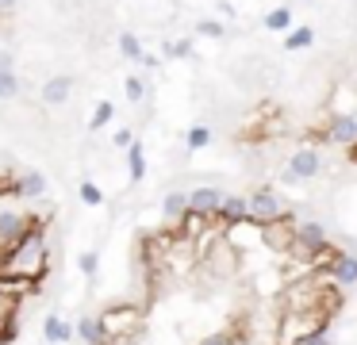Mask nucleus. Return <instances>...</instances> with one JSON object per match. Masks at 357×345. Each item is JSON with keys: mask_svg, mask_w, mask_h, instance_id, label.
Segmentation results:
<instances>
[{"mask_svg": "<svg viewBox=\"0 0 357 345\" xmlns=\"http://www.w3.org/2000/svg\"><path fill=\"white\" fill-rule=\"evenodd\" d=\"M42 276H46V238H42V219L35 215L24 238L12 246H0V280L39 284Z\"/></svg>", "mask_w": 357, "mask_h": 345, "instance_id": "1", "label": "nucleus"}, {"mask_svg": "<svg viewBox=\"0 0 357 345\" xmlns=\"http://www.w3.org/2000/svg\"><path fill=\"white\" fill-rule=\"evenodd\" d=\"M246 200H250V222H246V227L261 230L265 222H277L281 215H288V211H284V204H281V196H277L273 188H254Z\"/></svg>", "mask_w": 357, "mask_h": 345, "instance_id": "2", "label": "nucleus"}, {"mask_svg": "<svg viewBox=\"0 0 357 345\" xmlns=\"http://www.w3.org/2000/svg\"><path fill=\"white\" fill-rule=\"evenodd\" d=\"M323 172V154H319L315 146H304L296 150V154L288 157V165H284V181L296 184V181H311V177H319Z\"/></svg>", "mask_w": 357, "mask_h": 345, "instance_id": "3", "label": "nucleus"}, {"mask_svg": "<svg viewBox=\"0 0 357 345\" xmlns=\"http://www.w3.org/2000/svg\"><path fill=\"white\" fill-rule=\"evenodd\" d=\"M223 196H227V192L211 188V184H200V188H189V211L204 215V219L211 222V219L219 215V207H223Z\"/></svg>", "mask_w": 357, "mask_h": 345, "instance_id": "4", "label": "nucleus"}, {"mask_svg": "<svg viewBox=\"0 0 357 345\" xmlns=\"http://www.w3.org/2000/svg\"><path fill=\"white\" fill-rule=\"evenodd\" d=\"M211 222H219V227H246L250 222V200L246 196H234V192H227L223 196V207H219V215Z\"/></svg>", "mask_w": 357, "mask_h": 345, "instance_id": "5", "label": "nucleus"}, {"mask_svg": "<svg viewBox=\"0 0 357 345\" xmlns=\"http://www.w3.org/2000/svg\"><path fill=\"white\" fill-rule=\"evenodd\" d=\"M35 215H24V211H0V246H12L19 242L31 230Z\"/></svg>", "mask_w": 357, "mask_h": 345, "instance_id": "6", "label": "nucleus"}, {"mask_svg": "<svg viewBox=\"0 0 357 345\" xmlns=\"http://www.w3.org/2000/svg\"><path fill=\"white\" fill-rule=\"evenodd\" d=\"M73 330H77V337H81V345H112L108 330H104V322H100V315H81Z\"/></svg>", "mask_w": 357, "mask_h": 345, "instance_id": "7", "label": "nucleus"}, {"mask_svg": "<svg viewBox=\"0 0 357 345\" xmlns=\"http://www.w3.org/2000/svg\"><path fill=\"white\" fill-rule=\"evenodd\" d=\"M69 92H73V77H69V73L50 77V81L42 85V104L58 107V104H66V100H69Z\"/></svg>", "mask_w": 357, "mask_h": 345, "instance_id": "8", "label": "nucleus"}, {"mask_svg": "<svg viewBox=\"0 0 357 345\" xmlns=\"http://www.w3.org/2000/svg\"><path fill=\"white\" fill-rule=\"evenodd\" d=\"M42 337H46L50 345H66V342H73V337H77V330L69 326L62 315H46V319H42Z\"/></svg>", "mask_w": 357, "mask_h": 345, "instance_id": "9", "label": "nucleus"}, {"mask_svg": "<svg viewBox=\"0 0 357 345\" xmlns=\"http://www.w3.org/2000/svg\"><path fill=\"white\" fill-rule=\"evenodd\" d=\"M42 192H46V177L42 172H35V169L16 172V196L19 200H39Z\"/></svg>", "mask_w": 357, "mask_h": 345, "instance_id": "10", "label": "nucleus"}, {"mask_svg": "<svg viewBox=\"0 0 357 345\" xmlns=\"http://www.w3.org/2000/svg\"><path fill=\"white\" fill-rule=\"evenodd\" d=\"M326 127H331V142H334V146H354V142H357V123H354V115H334Z\"/></svg>", "mask_w": 357, "mask_h": 345, "instance_id": "11", "label": "nucleus"}, {"mask_svg": "<svg viewBox=\"0 0 357 345\" xmlns=\"http://www.w3.org/2000/svg\"><path fill=\"white\" fill-rule=\"evenodd\" d=\"M184 211H189V192H169V196L162 200V215H166L169 222H177Z\"/></svg>", "mask_w": 357, "mask_h": 345, "instance_id": "12", "label": "nucleus"}, {"mask_svg": "<svg viewBox=\"0 0 357 345\" xmlns=\"http://www.w3.org/2000/svg\"><path fill=\"white\" fill-rule=\"evenodd\" d=\"M211 139H216V134H211V127H208V123H192L189 131H184V146H189V150H204V146H211Z\"/></svg>", "mask_w": 357, "mask_h": 345, "instance_id": "13", "label": "nucleus"}, {"mask_svg": "<svg viewBox=\"0 0 357 345\" xmlns=\"http://www.w3.org/2000/svg\"><path fill=\"white\" fill-rule=\"evenodd\" d=\"M127 172H131V184H139L146 177V154H142V142H134L127 150Z\"/></svg>", "mask_w": 357, "mask_h": 345, "instance_id": "14", "label": "nucleus"}, {"mask_svg": "<svg viewBox=\"0 0 357 345\" xmlns=\"http://www.w3.org/2000/svg\"><path fill=\"white\" fill-rule=\"evenodd\" d=\"M119 54H123L127 62H142V54H146V50H142L139 35H131V31H123V35H119Z\"/></svg>", "mask_w": 357, "mask_h": 345, "instance_id": "15", "label": "nucleus"}, {"mask_svg": "<svg viewBox=\"0 0 357 345\" xmlns=\"http://www.w3.org/2000/svg\"><path fill=\"white\" fill-rule=\"evenodd\" d=\"M315 42V31L311 27H292L288 39H284V50H308Z\"/></svg>", "mask_w": 357, "mask_h": 345, "instance_id": "16", "label": "nucleus"}, {"mask_svg": "<svg viewBox=\"0 0 357 345\" xmlns=\"http://www.w3.org/2000/svg\"><path fill=\"white\" fill-rule=\"evenodd\" d=\"M112 115H116V107H112V100H100L96 107H92V119H89V131H104V127L112 123Z\"/></svg>", "mask_w": 357, "mask_h": 345, "instance_id": "17", "label": "nucleus"}, {"mask_svg": "<svg viewBox=\"0 0 357 345\" xmlns=\"http://www.w3.org/2000/svg\"><path fill=\"white\" fill-rule=\"evenodd\" d=\"M265 31H292V8H273L265 16Z\"/></svg>", "mask_w": 357, "mask_h": 345, "instance_id": "18", "label": "nucleus"}, {"mask_svg": "<svg viewBox=\"0 0 357 345\" xmlns=\"http://www.w3.org/2000/svg\"><path fill=\"white\" fill-rule=\"evenodd\" d=\"M19 96V77L16 69H8V73H0V100H16Z\"/></svg>", "mask_w": 357, "mask_h": 345, "instance_id": "19", "label": "nucleus"}, {"mask_svg": "<svg viewBox=\"0 0 357 345\" xmlns=\"http://www.w3.org/2000/svg\"><path fill=\"white\" fill-rule=\"evenodd\" d=\"M81 204H89V207H100V204H104V192H100V184L81 181Z\"/></svg>", "mask_w": 357, "mask_h": 345, "instance_id": "20", "label": "nucleus"}, {"mask_svg": "<svg viewBox=\"0 0 357 345\" xmlns=\"http://www.w3.org/2000/svg\"><path fill=\"white\" fill-rule=\"evenodd\" d=\"M200 345H242V337L234 330H216V334H208Z\"/></svg>", "mask_w": 357, "mask_h": 345, "instance_id": "21", "label": "nucleus"}, {"mask_svg": "<svg viewBox=\"0 0 357 345\" xmlns=\"http://www.w3.org/2000/svg\"><path fill=\"white\" fill-rule=\"evenodd\" d=\"M196 31L200 35H208V39H223V24H219V19H200V24H196Z\"/></svg>", "mask_w": 357, "mask_h": 345, "instance_id": "22", "label": "nucleus"}, {"mask_svg": "<svg viewBox=\"0 0 357 345\" xmlns=\"http://www.w3.org/2000/svg\"><path fill=\"white\" fill-rule=\"evenodd\" d=\"M77 269L92 280V276H96V269H100V257L96 254H81V257H77Z\"/></svg>", "mask_w": 357, "mask_h": 345, "instance_id": "23", "label": "nucleus"}, {"mask_svg": "<svg viewBox=\"0 0 357 345\" xmlns=\"http://www.w3.org/2000/svg\"><path fill=\"white\" fill-rule=\"evenodd\" d=\"M166 54H169V57H189V54H192V39H177V42H169Z\"/></svg>", "mask_w": 357, "mask_h": 345, "instance_id": "24", "label": "nucleus"}, {"mask_svg": "<svg viewBox=\"0 0 357 345\" xmlns=\"http://www.w3.org/2000/svg\"><path fill=\"white\" fill-rule=\"evenodd\" d=\"M142 96H146L142 81H139V77H127V100H131V104H142Z\"/></svg>", "mask_w": 357, "mask_h": 345, "instance_id": "25", "label": "nucleus"}, {"mask_svg": "<svg viewBox=\"0 0 357 345\" xmlns=\"http://www.w3.org/2000/svg\"><path fill=\"white\" fill-rule=\"evenodd\" d=\"M16 196V172H0V200Z\"/></svg>", "mask_w": 357, "mask_h": 345, "instance_id": "26", "label": "nucleus"}, {"mask_svg": "<svg viewBox=\"0 0 357 345\" xmlns=\"http://www.w3.org/2000/svg\"><path fill=\"white\" fill-rule=\"evenodd\" d=\"M296 345H331V337H326V330H319V334H308V337H299Z\"/></svg>", "mask_w": 357, "mask_h": 345, "instance_id": "27", "label": "nucleus"}, {"mask_svg": "<svg viewBox=\"0 0 357 345\" xmlns=\"http://www.w3.org/2000/svg\"><path fill=\"white\" fill-rule=\"evenodd\" d=\"M112 142H116V146H123V150H131L134 146V134L131 131H116V134H112Z\"/></svg>", "mask_w": 357, "mask_h": 345, "instance_id": "28", "label": "nucleus"}, {"mask_svg": "<svg viewBox=\"0 0 357 345\" xmlns=\"http://www.w3.org/2000/svg\"><path fill=\"white\" fill-rule=\"evenodd\" d=\"M12 69V50H0V73H8Z\"/></svg>", "mask_w": 357, "mask_h": 345, "instance_id": "29", "label": "nucleus"}, {"mask_svg": "<svg viewBox=\"0 0 357 345\" xmlns=\"http://www.w3.org/2000/svg\"><path fill=\"white\" fill-rule=\"evenodd\" d=\"M16 4H19V0H0V12H12Z\"/></svg>", "mask_w": 357, "mask_h": 345, "instance_id": "30", "label": "nucleus"}, {"mask_svg": "<svg viewBox=\"0 0 357 345\" xmlns=\"http://www.w3.org/2000/svg\"><path fill=\"white\" fill-rule=\"evenodd\" d=\"M346 154H349V161L357 165V142H354V146H346Z\"/></svg>", "mask_w": 357, "mask_h": 345, "instance_id": "31", "label": "nucleus"}, {"mask_svg": "<svg viewBox=\"0 0 357 345\" xmlns=\"http://www.w3.org/2000/svg\"><path fill=\"white\" fill-rule=\"evenodd\" d=\"M354 123H357V112H354Z\"/></svg>", "mask_w": 357, "mask_h": 345, "instance_id": "32", "label": "nucleus"}]
</instances>
